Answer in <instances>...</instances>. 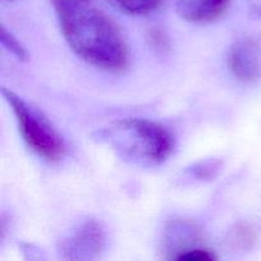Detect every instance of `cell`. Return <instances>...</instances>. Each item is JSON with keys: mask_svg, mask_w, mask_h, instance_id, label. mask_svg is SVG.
<instances>
[{"mask_svg": "<svg viewBox=\"0 0 261 261\" xmlns=\"http://www.w3.org/2000/svg\"><path fill=\"white\" fill-rule=\"evenodd\" d=\"M60 31L79 59L101 70L120 73L129 63V50L119 25L91 4L56 10Z\"/></svg>", "mask_w": 261, "mask_h": 261, "instance_id": "6da1fadb", "label": "cell"}, {"mask_svg": "<svg viewBox=\"0 0 261 261\" xmlns=\"http://www.w3.org/2000/svg\"><path fill=\"white\" fill-rule=\"evenodd\" d=\"M97 139L119 157L144 167L158 166L172 153L175 140L163 125L147 119H124L99 130Z\"/></svg>", "mask_w": 261, "mask_h": 261, "instance_id": "7a4b0ae2", "label": "cell"}, {"mask_svg": "<svg viewBox=\"0 0 261 261\" xmlns=\"http://www.w3.org/2000/svg\"><path fill=\"white\" fill-rule=\"evenodd\" d=\"M2 93L12 107L18 130L28 148L48 162L60 161L65 154V143L50 120L14 92L3 88Z\"/></svg>", "mask_w": 261, "mask_h": 261, "instance_id": "3957f363", "label": "cell"}, {"mask_svg": "<svg viewBox=\"0 0 261 261\" xmlns=\"http://www.w3.org/2000/svg\"><path fill=\"white\" fill-rule=\"evenodd\" d=\"M106 247V232L96 219H87L61 241L59 252L65 260L98 259Z\"/></svg>", "mask_w": 261, "mask_h": 261, "instance_id": "277c9868", "label": "cell"}, {"mask_svg": "<svg viewBox=\"0 0 261 261\" xmlns=\"http://www.w3.org/2000/svg\"><path fill=\"white\" fill-rule=\"evenodd\" d=\"M227 64L232 75L245 83L261 76V37L246 36L234 41L228 50Z\"/></svg>", "mask_w": 261, "mask_h": 261, "instance_id": "5b68a950", "label": "cell"}, {"mask_svg": "<svg viewBox=\"0 0 261 261\" xmlns=\"http://www.w3.org/2000/svg\"><path fill=\"white\" fill-rule=\"evenodd\" d=\"M201 229L194 221L172 219L168 222L163 237L166 259L180 260L182 255L201 246Z\"/></svg>", "mask_w": 261, "mask_h": 261, "instance_id": "8992f818", "label": "cell"}, {"mask_svg": "<svg viewBox=\"0 0 261 261\" xmlns=\"http://www.w3.org/2000/svg\"><path fill=\"white\" fill-rule=\"evenodd\" d=\"M232 0H176L181 18L193 23H208L218 19Z\"/></svg>", "mask_w": 261, "mask_h": 261, "instance_id": "52a82bcc", "label": "cell"}, {"mask_svg": "<svg viewBox=\"0 0 261 261\" xmlns=\"http://www.w3.org/2000/svg\"><path fill=\"white\" fill-rule=\"evenodd\" d=\"M109 2L126 14L143 15L160 8L165 0H109Z\"/></svg>", "mask_w": 261, "mask_h": 261, "instance_id": "ba28073f", "label": "cell"}, {"mask_svg": "<svg viewBox=\"0 0 261 261\" xmlns=\"http://www.w3.org/2000/svg\"><path fill=\"white\" fill-rule=\"evenodd\" d=\"M2 43L19 61L28 60V53L25 47L17 40V37L10 31L5 28V25H2Z\"/></svg>", "mask_w": 261, "mask_h": 261, "instance_id": "9c48e42d", "label": "cell"}, {"mask_svg": "<svg viewBox=\"0 0 261 261\" xmlns=\"http://www.w3.org/2000/svg\"><path fill=\"white\" fill-rule=\"evenodd\" d=\"M194 168H195L194 170L195 175L203 180V178H211L216 176V172L219 171V165L217 162H206L195 166Z\"/></svg>", "mask_w": 261, "mask_h": 261, "instance_id": "30bf717a", "label": "cell"}, {"mask_svg": "<svg viewBox=\"0 0 261 261\" xmlns=\"http://www.w3.org/2000/svg\"><path fill=\"white\" fill-rule=\"evenodd\" d=\"M51 4L54 5L55 10L61 9V8L66 7H75V5H82V4H91L94 0H50Z\"/></svg>", "mask_w": 261, "mask_h": 261, "instance_id": "8fae6325", "label": "cell"}, {"mask_svg": "<svg viewBox=\"0 0 261 261\" xmlns=\"http://www.w3.org/2000/svg\"><path fill=\"white\" fill-rule=\"evenodd\" d=\"M149 38L152 40L153 45L157 46V47H163V46L166 45V43H165L166 37L163 36L162 31H160V30L152 31V33L149 35Z\"/></svg>", "mask_w": 261, "mask_h": 261, "instance_id": "7c38bea8", "label": "cell"}, {"mask_svg": "<svg viewBox=\"0 0 261 261\" xmlns=\"http://www.w3.org/2000/svg\"><path fill=\"white\" fill-rule=\"evenodd\" d=\"M7 2H13V0H7Z\"/></svg>", "mask_w": 261, "mask_h": 261, "instance_id": "4fadbf2b", "label": "cell"}]
</instances>
